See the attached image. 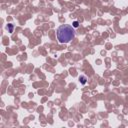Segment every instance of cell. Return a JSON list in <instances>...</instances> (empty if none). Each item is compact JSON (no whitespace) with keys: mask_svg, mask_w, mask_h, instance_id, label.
<instances>
[{"mask_svg":"<svg viewBox=\"0 0 128 128\" xmlns=\"http://www.w3.org/2000/svg\"><path fill=\"white\" fill-rule=\"evenodd\" d=\"M7 29L9 30V32H10V33H12V32H13V29H14V26H13L12 24H8Z\"/></svg>","mask_w":128,"mask_h":128,"instance_id":"3957f363","label":"cell"},{"mask_svg":"<svg viewBox=\"0 0 128 128\" xmlns=\"http://www.w3.org/2000/svg\"><path fill=\"white\" fill-rule=\"evenodd\" d=\"M57 39L60 43H69L75 37L74 27L68 24H63L57 28Z\"/></svg>","mask_w":128,"mask_h":128,"instance_id":"6da1fadb","label":"cell"},{"mask_svg":"<svg viewBox=\"0 0 128 128\" xmlns=\"http://www.w3.org/2000/svg\"><path fill=\"white\" fill-rule=\"evenodd\" d=\"M79 81H80V83H81V84H86V82H87V77L85 75H80L79 76Z\"/></svg>","mask_w":128,"mask_h":128,"instance_id":"7a4b0ae2","label":"cell"},{"mask_svg":"<svg viewBox=\"0 0 128 128\" xmlns=\"http://www.w3.org/2000/svg\"><path fill=\"white\" fill-rule=\"evenodd\" d=\"M72 26L74 28H77L78 26H79V22L78 21H73V23H72Z\"/></svg>","mask_w":128,"mask_h":128,"instance_id":"277c9868","label":"cell"}]
</instances>
